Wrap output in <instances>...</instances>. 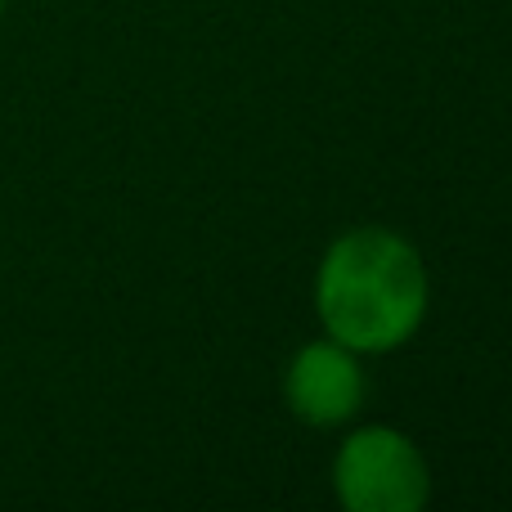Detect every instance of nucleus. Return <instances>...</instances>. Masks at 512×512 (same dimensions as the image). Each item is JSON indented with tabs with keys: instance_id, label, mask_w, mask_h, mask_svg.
Returning <instances> with one entry per match:
<instances>
[{
	"instance_id": "1",
	"label": "nucleus",
	"mask_w": 512,
	"mask_h": 512,
	"mask_svg": "<svg viewBox=\"0 0 512 512\" xmlns=\"http://www.w3.org/2000/svg\"><path fill=\"white\" fill-rule=\"evenodd\" d=\"M432 279L423 252L387 225L337 234L315 270V315L324 337L355 355H387L414 342L427 319Z\"/></svg>"
},
{
	"instance_id": "2",
	"label": "nucleus",
	"mask_w": 512,
	"mask_h": 512,
	"mask_svg": "<svg viewBox=\"0 0 512 512\" xmlns=\"http://www.w3.org/2000/svg\"><path fill=\"white\" fill-rule=\"evenodd\" d=\"M333 495L346 512H423L432 499V468L414 436L373 423L342 441L333 459Z\"/></svg>"
},
{
	"instance_id": "3",
	"label": "nucleus",
	"mask_w": 512,
	"mask_h": 512,
	"mask_svg": "<svg viewBox=\"0 0 512 512\" xmlns=\"http://www.w3.org/2000/svg\"><path fill=\"white\" fill-rule=\"evenodd\" d=\"M364 364L351 346L333 342V337H319L292 351L288 369H283V400H288L292 418L306 427H342L360 414L364 405Z\"/></svg>"
},
{
	"instance_id": "4",
	"label": "nucleus",
	"mask_w": 512,
	"mask_h": 512,
	"mask_svg": "<svg viewBox=\"0 0 512 512\" xmlns=\"http://www.w3.org/2000/svg\"><path fill=\"white\" fill-rule=\"evenodd\" d=\"M0 9H5V0H0Z\"/></svg>"
}]
</instances>
